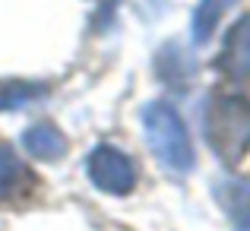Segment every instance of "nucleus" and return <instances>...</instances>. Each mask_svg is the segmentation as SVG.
<instances>
[{
  "label": "nucleus",
  "mask_w": 250,
  "mask_h": 231,
  "mask_svg": "<svg viewBox=\"0 0 250 231\" xmlns=\"http://www.w3.org/2000/svg\"><path fill=\"white\" fill-rule=\"evenodd\" d=\"M48 85L42 83H6L0 85V108H19V105H29L35 98L44 95Z\"/></svg>",
  "instance_id": "9"
},
{
  "label": "nucleus",
  "mask_w": 250,
  "mask_h": 231,
  "mask_svg": "<svg viewBox=\"0 0 250 231\" xmlns=\"http://www.w3.org/2000/svg\"><path fill=\"white\" fill-rule=\"evenodd\" d=\"M22 146L38 162H57V158H63V152H67V136L54 124L42 121V124H32L22 133Z\"/></svg>",
  "instance_id": "5"
},
{
  "label": "nucleus",
  "mask_w": 250,
  "mask_h": 231,
  "mask_svg": "<svg viewBox=\"0 0 250 231\" xmlns=\"http://www.w3.org/2000/svg\"><path fill=\"white\" fill-rule=\"evenodd\" d=\"M85 171H89V181L95 184L104 193H130L136 184V168L121 149L114 146H98L89 152V162H85Z\"/></svg>",
  "instance_id": "3"
},
{
  "label": "nucleus",
  "mask_w": 250,
  "mask_h": 231,
  "mask_svg": "<svg viewBox=\"0 0 250 231\" xmlns=\"http://www.w3.org/2000/svg\"><path fill=\"white\" fill-rule=\"evenodd\" d=\"M219 203L228 215L234 219V225H250V187L238 181H225L219 184Z\"/></svg>",
  "instance_id": "7"
},
{
  "label": "nucleus",
  "mask_w": 250,
  "mask_h": 231,
  "mask_svg": "<svg viewBox=\"0 0 250 231\" xmlns=\"http://www.w3.org/2000/svg\"><path fill=\"white\" fill-rule=\"evenodd\" d=\"M143 130L162 168H168L171 174H187L193 168V143L177 108H171L168 102H149L143 108Z\"/></svg>",
  "instance_id": "2"
},
{
  "label": "nucleus",
  "mask_w": 250,
  "mask_h": 231,
  "mask_svg": "<svg viewBox=\"0 0 250 231\" xmlns=\"http://www.w3.org/2000/svg\"><path fill=\"white\" fill-rule=\"evenodd\" d=\"M117 10V0H98V25H108L111 22V13Z\"/></svg>",
  "instance_id": "10"
},
{
  "label": "nucleus",
  "mask_w": 250,
  "mask_h": 231,
  "mask_svg": "<svg viewBox=\"0 0 250 231\" xmlns=\"http://www.w3.org/2000/svg\"><path fill=\"white\" fill-rule=\"evenodd\" d=\"M203 136L219 162L238 165L250 149V98L238 92H212L203 102Z\"/></svg>",
  "instance_id": "1"
},
{
  "label": "nucleus",
  "mask_w": 250,
  "mask_h": 231,
  "mask_svg": "<svg viewBox=\"0 0 250 231\" xmlns=\"http://www.w3.org/2000/svg\"><path fill=\"white\" fill-rule=\"evenodd\" d=\"M238 0H200L196 3V13H193V38L200 44H206L212 38V32L219 29L222 16H225Z\"/></svg>",
  "instance_id": "6"
},
{
  "label": "nucleus",
  "mask_w": 250,
  "mask_h": 231,
  "mask_svg": "<svg viewBox=\"0 0 250 231\" xmlns=\"http://www.w3.org/2000/svg\"><path fill=\"white\" fill-rule=\"evenodd\" d=\"M219 70L238 83H250V19L231 25L219 57Z\"/></svg>",
  "instance_id": "4"
},
{
  "label": "nucleus",
  "mask_w": 250,
  "mask_h": 231,
  "mask_svg": "<svg viewBox=\"0 0 250 231\" xmlns=\"http://www.w3.org/2000/svg\"><path fill=\"white\" fill-rule=\"evenodd\" d=\"M25 181H29V174H25L22 162L16 158V152L6 143H0V200L16 196L25 187Z\"/></svg>",
  "instance_id": "8"
}]
</instances>
